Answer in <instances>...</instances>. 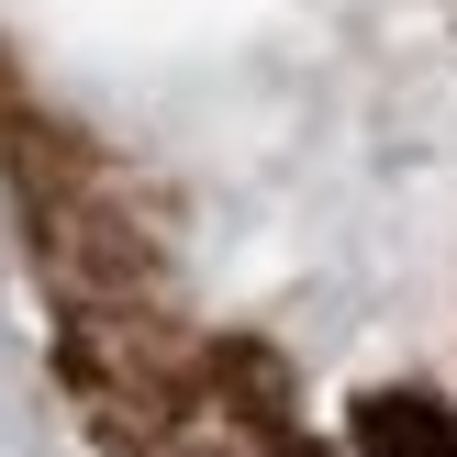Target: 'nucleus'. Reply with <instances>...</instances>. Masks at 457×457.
<instances>
[{
  "label": "nucleus",
  "instance_id": "1",
  "mask_svg": "<svg viewBox=\"0 0 457 457\" xmlns=\"http://www.w3.org/2000/svg\"><path fill=\"white\" fill-rule=\"evenodd\" d=\"M357 446L369 457H457V413L446 402H369V413H357Z\"/></svg>",
  "mask_w": 457,
  "mask_h": 457
}]
</instances>
